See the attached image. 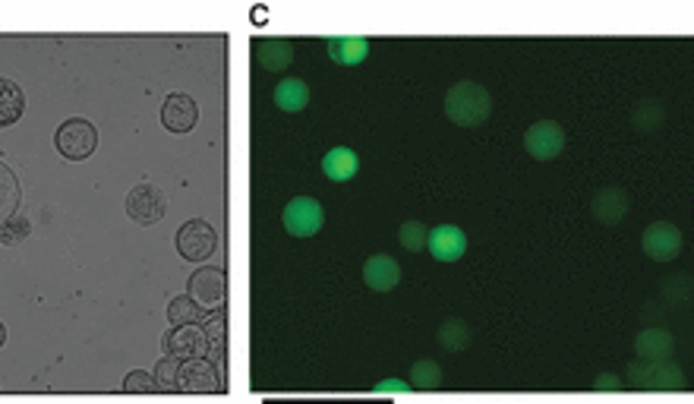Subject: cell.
Returning <instances> with one entry per match:
<instances>
[{"label": "cell", "mask_w": 694, "mask_h": 404, "mask_svg": "<svg viewBox=\"0 0 694 404\" xmlns=\"http://www.w3.org/2000/svg\"><path fill=\"white\" fill-rule=\"evenodd\" d=\"M492 114V95L486 86L473 79L455 82V86L445 92V118L458 127H480L486 123Z\"/></svg>", "instance_id": "1"}, {"label": "cell", "mask_w": 694, "mask_h": 404, "mask_svg": "<svg viewBox=\"0 0 694 404\" xmlns=\"http://www.w3.org/2000/svg\"><path fill=\"white\" fill-rule=\"evenodd\" d=\"M54 146H57V152L64 155L67 161H86L88 155L95 152V146H98V133H95V127L88 120L70 118L60 123L57 136H54Z\"/></svg>", "instance_id": "2"}, {"label": "cell", "mask_w": 694, "mask_h": 404, "mask_svg": "<svg viewBox=\"0 0 694 404\" xmlns=\"http://www.w3.org/2000/svg\"><path fill=\"white\" fill-rule=\"evenodd\" d=\"M177 253H181L183 259H190V263H205V259L215 253L218 246V234L215 228H212L205 218H193V222H187L181 231H177Z\"/></svg>", "instance_id": "3"}, {"label": "cell", "mask_w": 694, "mask_h": 404, "mask_svg": "<svg viewBox=\"0 0 694 404\" xmlns=\"http://www.w3.org/2000/svg\"><path fill=\"white\" fill-rule=\"evenodd\" d=\"M187 294L202 310H218L228 300V278H224V272L218 265H202V269H196L190 275Z\"/></svg>", "instance_id": "4"}, {"label": "cell", "mask_w": 694, "mask_h": 404, "mask_svg": "<svg viewBox=\"0 0 694 404\" xmlns=\"http://www.w3.org/2000/svg\"><path fill=\"white\" fill-rule=\"evenodd\" d=\"M164 212H168V200H164V193L155 183H136L127 193V215L136 224H142V228L158 224L164 218Z\"/></svg>", "instance_id": "5"}, {"label": "cell", "mask_w": 694, "mask_h": 404, "mask_svg": "<svg viewBox=\"0 0 694 404\" xmlns=\"http://www.w3.org/2000/svg\"><path fill=\"white\" fill-rule=\"evenodd\" d=\"M281 222H285V231L291 237H313L319 234L322 222H326V212H322V205L316 202L313 196H294V200L285 205Z\"/></svg>", "instance_id": "6"}, {"label": "cell", "mask_w": 694, "mask_h": 404, "mask_svg": "<svg viewBox=\"0 0 694 404\" xmlns=\"http://www.w3.org/2000/svg\"><path fill=\"white\" fill-rule=\"evenodd\" d=\"M524 149H527V155L537 161L559 159L562 149H565V129H562V123H555V120H537L524 133Z\"/></svg>", "instance_id": "7"}, {"label": "cell", "mask_w": 694, "mask_h": 404, "mask_svg": "<svg viewBox=\"0 0 694 404\" xmlns=\"http://www.w3.org/2000/svg\"><path fill=\"white\" fill-rule=\"evenodd\" d=\"M641 246H644V253L654 259V263H672V259L682 253L685 237H682V231H678L676 224L654 222V224H647V231H644Z\"/></svg>", "instance_id": "8"}, {"label": "cell", "mask_w": 694, "mask_h": 404, "mask_svg": "<svg viewBox=\"0 0 694 404\" xmlns=\"http://www.w3.org/2000/svg\"><path fill=\"white\" fill-rule=\"evenodd\" d=\"M181 392L187 395H215L222 392L218 367L205 357H190L181 364Z\"/></svg>", "instance_id": "9"}, {"label": "cell", "mask_w": 694, "mask_h": 404, "mask_svg": "<svg viewBox=\"0 0 694 404\" xmlns=\"http://www.w3.org/2000/svg\"><path fill=\"white\" fill-rule=\"evenodd\" d=\"M590 209H594V218L600 224H622L625 215L631 212V193L625 187H603L594 193V202H590Z\"/></svg>", "instance_id": "10"}, {"label": "cell", "mask_w": 694, "mask_h": 404, "mask_svg": "<svg viewBox=\"0 0 694 404\" xmlns=\"http://www.w3.org/2000/svg\"><path fill=\"white\" fill-rule=\"evenodd\" d=\"M426 246H430L432 259H439V263H458L467 253V234L458 224H439V228L430 231Z\"/></svg>", "instance_id": "11"}, {"label": "cell", "mask_w": 694, "mask_h": 404, "mask_svg": "<svg viewBox=\"0 0 694 404\" xmlns=\"http://www.w3.org/2000/svg\"><path fill=\"white\" fill-rule=\"evenodd\" d=\"M196 120H199V105L187 92L168 95V101H164L161 108L164 129H171V133H190V129L196 127Z\"/></svg>", "instance_id": "12"}, {"label": "cell", "mask_w": 694, "mask_h": 404, "mask_svg": "<svg viewBox=\"0 0 694 404\" xmlns=\"http://www.w3.org/2000/svg\"><path fill=\"white\" fill-rule=\"evenodd\" d=\"M164 351L177 360H190V357H202L205 354V335L202 328L196 326H174L168 335H164Z\"/></svg>", "instance_id": "13"}, {"label": "cell", "mask_w": 694, "mask_h": 404, "mask_svg": "<svg viewBox=\"0 0 694 404\" xmlns=\"http://www.w3.org/2000/svg\"><path fill=\"white\" fill-rule=\"evenodd\" d=\"M363 282H367L373 291L388 294L395 291L398 282H401V265L395 263L391 256H369L367 265H363Z\"/></svg>", "instance_id": "14"}, {"label": "cell", "mask_w": 694, "mask_h": 404, "mask_svg": "<svg viewBox=\"0 0 694 404\" xmlns=\"http://www.w3.org/2000/svg\"><path fill=\"white\" fill-rule=\"evenodd\" d=\"M256 60L269 73H285L294 64V45L287 38H259L256 41Z\"/></svg>", "instance_id": "15"}, {"label": "cell", "mask_w": 694, "mask_h": 404, "mask_svg": "<svg viewBox=\"0 0 694 404\" xmlns=\"http://www.w3.org/2000/svg\"><path fill=\"white\" fill-rule=\"evenodd\" d=\"M357 171H360V159H357V152L354 149H347V146L332 149V152H326V159H322V174H326L328 181H335V183L350 181Z\"/></svg>", "instance_id": "16"}, {"label": "cell", "mask_w": 694, "mask_h": 404, "mask_svg": "<svg viewBox=\"0 0 694 404\" xmlns=\"http://www.w3.org/2000/svg\"><path fill=\"white\" fill-rule=\"evenodd\" d=\"M635 351L647 364H659V360H666L672 354V335L663 332V328H647V332L637 335Z\"/></svg>", "instance_id": "17"}, {"label": "cell", "mask_w": 694, "mask_h": 404, "mask_svg": "<svg viewBox=\"0 0 694 404\" xmlns=\"http://www.w3.org/2000/svg\"><path fill=\"white\" fill-rule=\"evenodd\" d=\"M369 54V41L360 36H347V38H328V57L341 67H357L363 64Z\"/></svg>", "instance_id": "18"}, {"label": "cell", "mask_w": 694, "mask_h": 404, "mask_svg": "<svg viewBox=\"0 0 694 404\" xmlns=\"http://www.w3.org/2000/svg\"><path fill=\"white\" fill-rule=\"evenodd\" d=\"M274 105H278L281 111H287V114L304 111V108L309 105L306 82L297 79V77H285V79L278 82V88H274Z\"/></svg>", "instance_id": "19"}, {"label": "cell", "mask_w": 694, "mask_h": 404, "mask_svg": "<svg viewBox=\"0 0 694 404\" xmlns=\"http://www.w3.org/2000/svg\"><path fill=\"white\" fill-rule=\"evenodd\" d=\"M19 202H23V187H19V177L13 174L10 164L0 161V224L10 222L19 212Z\"/></svg>", "instance_id": "20"}, {"label": "cell", "mask_w": 694, "mask_h": 404, "mask_svg": "<svg viewBox=\"0 0 694 404\" xmlns=\"http://www.w3.org/2000/svg\"><path fill=\"white\" fill-rule=\"evenodd\" d=\"M202 335H205V354H209L212 360H222L224 351H228V316H224L222 306L202 323Z\"/></svg>", "instance_id": "21"}, {"label": "cell", "mask_w": 694, "mask_h": 404, "mask_svg": "<svg viewBox=\"0 0 694 404\" xmlns=\"http://www.w3.org/2000/svg\"><path fill=\"white\" fill-rule=\"evenodd\" d=\"M26 114V92L10 79H0V129L13 127Z\"/></svg>", "instance_id": "22"}, {"label": "cell", "mask_w": 694, "mask_h": 404, "mask_svg": "<svg viewBox=\"0 0 694 404\" xmlns=\"http://www.w3.org/2000/svg\"><path fill=\"white\" fill-rule=\"evenodd\" d=\"M168 323L171 326H199L202 323V306L190 294H177L168 304Z\"/></svg>", "instance_id": "23"}, {"label": "cell", "mask_w": 694, "mask_h": 404, "mask_svg": "<svg viewBox=\"0 0 694 404\" xmlns=\"http://www.w3.org/2000/svg\"><path fill=\"white\" fill-rule=\"evenodd\" d=\"M410 388H417V392H436V388H442V367L430 357L417 360V364L410 367Z\"/></svg>", "instance_id": "24"}, {"label": "cell", "mask_w": 694, "mask_h": 404, "mask_svg": "<svg viewBox=\"0 0 694 404\" xmlns=\"http://www.w3.org/2000/svg\"><path fill=\"white\" fill-rule=\"evenodd\" d=\"M439 345L445 351L461 354L467 345H471V328H467L464 319H445L442 328H439Z\"/></svg>", "instance_id": "25"}, {"label": "cell", "mask_w": 694, "mask_h": 404, "mask_svg": "<svg viewBox=\"0 0 694 404\" xmlns=\"http://www.w3.org/2000/svg\"><path fill=\"white\" fill-rule=\"evenodd\" d=\"M152 379H155V388H161V392H177V388H181V360L164 354L155 364Z\"/></svg>", "instance_id": "26"}, {"label": "cell", "mask_w": 694, "mask_h": 404, "mask_svg": "<svg viewBox=\"0 0 694 404\" xmlns=\"http://www.w3.org/2000/svg\"><path fill=\"white\" fill-rule=\"evenodd\" d=\"M426 237H430V228H426L423 222H404L401 228H398V241H401V246L408 253L426 250Z\"/></svg>", "instance_id": "27"}, {"label": "cell", "mask_w": 694, "mask_h": 404, "mask_svg": "<svg viewBox=\"0 0 694 404\" xmlns=\"http://www.w3.org/2000/svg\"><path fill=\"white\" fill-rule=\"evenodd\" d=\"M152 388H155V379L146 369H133V373H127V379H123V392L127 395H149Z\"/></svg>", "instance_id": "28"}, {"label": "cell", "mask_w": 694, "mask_h": 404, "mask_svg": "<svg viewBox=\"0 0 694 404\" xmlns=\"http://www.w3.org/2000/svg\"><path fill=\"white\" fill-rule=\"evenodd\" d=\"M29 237V222L19 215H13L10 222L0 224V243H19Z\"/></svg>", "instance_id": "29"}, {"label": "cell", "mask_w": 694, "mask_h": 404, "mask_svg": "<svg viewBox=\"0 0 694 404\" xmlns=\"http://www.w3.org/2000/svg\"><path fill=\"white\" fill-rule=\"evenodd\" d=\"M376 395H408L410 392V382H404V379H386V382H379V386L373 388Z\"/></svg>", "instance_id": "30"}, {"label": "cell", "mask_w": 694, "mask_h": 404, "mask_svg": "<svg viewBox=\"0 0 694 404\" xmlns=\"http://www.w3.org/2000/svg\"><path fill=\"white\" fill-rule=\"evenodd\" d=\"M594 388H600V392H616V388H622V382H618V376H613V373H600L596 376V382H594Z\"/></svg>", "instance_id": "31"}, {"label": "cell", "mask_w": 694, "mask_h": 404, "mask_svg": "<svg viewBox=\"0 0 694 404\" xmlns=\"http://www.w3.org/2000/svg\"><path fill=\"white\" fill-rule=\"evenodd\" d=\"M4 341H6V328H4V323H0V347H4Z\"/></svg>", "instance_id": "32"}]
</instances>
